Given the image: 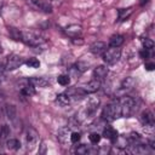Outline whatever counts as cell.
<instances>
[{
  "instance_id": "cb8c5ba5",
  "label": "cell",
  "mask_w": 155,
  "mask_h": 155,
  "mask_svg": "<svg viewBox=\"0 0 155 155\" xmlns=\"http://www.w3.org/2000/svg\"><path fill=\"white\" fill-rule=\"evenodd\" d=\"M69 78H70L69 75L63 74V75H59V76L57 78V81H58V84L62 85V86H68L69 82H70V79H69Z\"/></svg>"
},
{
  "instance_id": "8fae6325",
  "label": "cell",
  "mask_w": 155,
  "mask_h": 155,
  "mask_svg": "<svg viewBox=\"0 0 155 155\" xmlns=\"http://www.w3.org/2000/svg\"><path fill=\"white\" fill-rule=\"evenodd\" d=\"M99 87H101V81L93 79V80L88 81L87 84L82 85L80 88H81L82 92L86 94V93H94V92H97V91L99 90Z\"/></svg>"
},
{
  "instance_id": "f1b7e54d",
  "label": "cell",
  "mask_w": 155,
  "mask_h": 155,
  "mask_svg": "<svg viewBox=\"0 0 155 155\" xmlns=\"http://www.w3.org/2000/svg\"><path fill=\"white\" fill-rule=\"evenodd\" d=\"M142 44H143V47L147 50H151L154 47V42L150 39H142Z\"/></svg>"
},
{
  "instance_id": "1f68e13d",
  "label": "cell",
  "mask_w": 155,
  "mask_h": 155,
  "mask_svg": "<svg viewBox=\"0 0 155 155\" xmlns=\"http://www.w3.org/2000/svg\"><path fill=\"white\" fill-rule=\"evenodd\" d=\"M71 42L74 45H82L84 44V40L81 38H71Z\"/></svg>"
},
{
  "instance_id": "ffe728a7",
  "label": "cell",
  "mask_w": 155,
  "mask_h": 155,
  "mask_svg": "<svg viewBox=\"0 0 155 155\" xmlns=\"http://www.w3.org/2000/svg\"><path fill=\"white\" fill-rule=\"evenodd\" d=\"M124 41H125L124 36L116 34V35H113V36L110 38V40H109V45H110L111 47H120V46L124 44Z\"/></svg>"
},
{
  "instance_id": "44dd1931",
  "label": "cell",
  "mask_w": 155,
  "mask_h": 155,
  "mask_svg": "<svg viewBox=\"0 0 155 155\" xmlns=\"http://www.w3.org/2000/svg\"><path fill=\"white\" fill-rule=\"evenodd\" d=\"M90 65H91V62H87V61H85V59H80L79 62H76L75 68H76L80 73H84V71H86V70L90 68Z\"/></svg>"
},
{
  "instance_id": "6da1fadb",
  "label": "cell",
  "mask_w": 155,
  "mask_h": 155,
  "mask_svg": "<svg viewBox=\"0 0 155 155\" xmlns=\"http://www.w3.org/2000/svg\"><path fill=\"white\" fill-rule=\"evenodd\" d=\"M11 33L13 35V38L16 40H21L22 42H24L28 46L31 47H38L40 45H42L45 42L44 38L35 34L34 31H29V30H17L15 28H11Z\"/></svg>"
},
{
  "instance_id": "d6a6232c",
  "label": "cell",
  "mask_w": 155,
  "mask_h": 155,
  "mask_svg": "<svg viewBox=\"0 0 155 155\" xmlns=\"http://www.w3.org/2000/svg\"><path fill=\"white\" fill-rule=\"evenodd\" d=\"M149 50H147V48H144L142 52H140V56H142V58H148L149 57V52H148Z\"/></svg>"
},
{
  "instance_id": "4dcf8cb0",
  "label": "cell",
  "mask_w": 155,
  "mask_h": 155,
  "mask_svg": "<svg viewBox=\"0 0 155 155\" xmlns=\"http://www.w3.org/2000/svg\"><path fill=\"white\" fill-rule=\"evenodd\" d=\"M5 71H6L5 67H4V65L0 63V82L5 80Z\"/></svg>"
},
{
  "instance_id": "ac0fdd59",
  "label": "cell",
  "mask_w": 155,
  "mask_h": 155,
  "mask_svg": "<svg viewBox=\"0 0 155 155\" xmlns=\"http://www.w3.org/2000/svg\"><path fill=\"white\" fill-rule=\"evenodd\" d=\"M103 136H104L107 139L114 142V140L117 138L119 133H117V131H116L115 128H113L111 126H107V127L103 128Z\"/></svg>"
},
{
  "instance_id": "52a82bcc",
  "label": "cell",
  "mask_w": 155,
  "mask_h": 155,
  "mask_svg": "<svg viewBox=\"0 0 155 155\" xmlns=\"http://www.w3.org/2000/svg\"><path fill=\"white\" fill-rule=\"evenodd\" d=\"M140 122L144 127V130L147 132H153L154 130V114L150 111V110H144L142 114H140Z\"/></svg>"
},
{
  "instance_id": "e0dca14e",
  "label": "cell",
  "mask_w": 155,
  "mask_h": 155,
  "mask_svg": "<svg viewBox=\"0 0 155 155\" xmlns=\"http://www.w3.org/2000/svg\"><path fill=\"white\" fill-rule=\"evenodd\" d=\"M29 81H30V84L34 85L35 87H41V88L47 87V86L50 85V81H48L46 78H39V76H35V78H30Z\"/></svg>"
},
{
  "instance_id": "f546056e",
  "label": "cell",
  "mask_w": 155,
  "mask_h": 155,
  "mask_svg": "<svg viewBox=\"0 0 155 155\" xmlns=\"http://www.w3.org/2000/svg\"><path fill=\"white\" fill-rule=\"evenodd\" d=\"M80 140V133L79 132H71L70 133V142L73 143V144H75V143H78Z\"/></svg>"
},
{
  "instance_id": "7a4b0ae2",
  "label": "cell",
  "mask_w": 155,
  "mask_h": 155,
  "mask_svg": "<svg viewBox=\"0 0 155 155\" xmlns=\"http://www.w3.org/2000/svg\"><path fill=\"white\" fill-rule=\"evenodd\" d=\"M98 105H99V98L98 97H90L86 101V103L82 105V108L79 111V114L76 115V120L80 122L81 120L91 116L92 114H94V111L97 110Z\"/></svg>"
},
{
  "instance_id": "5b68a950",
  "label": "cell",
  "mask_w": 155,
  "mask_h": 155,
  "mask_svg": "<svg viewBox=\"0 0 155 155\" xmlns=\"http://www.w3.org/2000/svg\"><path fill=\"white\" fill-rule=\"evenodd\" d=\"M25 142H27V149L29 151H33L39 145L40 142L39 132L33 127H28L25 132Z\"/></svg>"
},
{
  "instance_id": "2e32d148",
  "label": "cell",
  "mask_w": 155,
  "mask_h": 155,
  "mask_svg": "<svg viewBox=\"0 0 155 155\" xmlns=\"http://www.w3.org/2000/svg\"><path fill=\"white\" fill-rule=\"evenodd\" d=\"M136 85V80L132 78V76H127L122 81H121V85H120V90L121 91H131Z\"/></svg>"
},
{
  "instance_id": "7402d4cb",
  "label": "cell",
  "mask_w": 155,
  "mask_h": 155,
  "mask_svg": "<svg viewBox=\"0 0 155 155\" xmlns=\"http://www.w3.org/2000/svg\"><path fill=\"white\" fill-rule=\"evenodd\" d=\"M6 147H7L10 150H17V149H19L21 143H19V140H18V139L10 138V139L6 142Z\"/></svg>"
},
{
  "instance_id": "836d02e7",
  "label": "cell",
  "mask_w": 155,
  "mask_h": 155,
  "mask_svg": "<svg viewBox=\"0 0 155 155\" xmlns=\"http://www.w3.org/2000/svg\"><path fill=\"white\" fill-rule=\"evenodd\" d=\"M154 68H155V64H154L153 62H151V63H147V64H145V69H147V70H153Z\"/></svg>"
},
{
  "instance_id": "d6986e66",
  "label": "cell",
  "mask_w": 155,
  "mask_h": 155,
  "mask_svg": "<svg viewBox=\"0 0 155 155\" xmlns=\"http://www.w3.org/2000/svg\"><path fill=\"white\" fill-rule=\"evenodd\" d=\"M5 113H6V116L10 119V121L15 122L17 120V109L13 104H6L5 105Z\"/></svg>"
},
{
  "instance_id": "d4e9b609",
  "label": "cell",
  "mask_w": 155,
  "mask_h": 155,
  "mask_svg": "<svg viewBox=\"0 0 155 155\" xmlns=\"http://www.w3.org/2000/svg\"><path fill=\"white\" fill-rule=\"evenodd\" d=\"M92 150L87 147V145H85V144H81V145H79L78 148H76V154H81V155H86V154H88V153H91Z\"/></svg>"
},
{
  "instance_id": "e575fe53",
  "label": "cell",
  "mask_w": 155,
  "mask_h": 155,
  "mask_svg": "<svg viewBox=\"0 0 155 155\" xmlns=\"http://www.w3.org/2000/svg\"><path fill=\"white\" fill-rule=\"evenodd\" d=\"M2 5H4V1H2V0H0V11L2 10Z\"/></svg>"
},
{
  "instance_id": "83f0119b",
  "label": "cell",
  "mask_w": 155,
  "mask_h": 155,
  "mask_svg": "<svg viewBox=\"0 0 155 155\" xmlns=\"http://www.w3.org/2000/svg\"><path fill=\"white\" fill-rule=\"evenodd\" d=\"M101 138H102V136H101L99 133H97V132H93V133L90 134V140H91V143H93V144L99 143V142H101Z\"/></svg>"
},
{
  "instance_id": "603a6c76",
  "label": "cell",
  "mask_w": 155,
  "mask_h": 155,
  "mask_svg": "<svg viewBox=\"0 0 155 155\" xmlns=\"http://www.w3.org/2000/svg\"><path fill=\"white\" fill-rule=\"evenodd\" d=\"M131 13H132V7L119 10V19H120V21H124V19H126Z\"/></svg>"
},
{
  "instance_id": "8d00e7d4",
  "label": "cell",
  "mask_w": 155,
  "mask_h": 155,
  "mask_svg": "<svg viewBox=\"0 0 155 155\" xmlns=\"http://www.w3.org/2000/svg\"><path fill=\"white\" fill-rule=\"evenodd\" d=\"M2 52V47H1V45H0V53Z\"/></svg>"
},
{
  "instance_id": "d590c367",
  "label": "cell",
  "mask_w": 155,
  "mask_h": 155,
  "mask_svg": "<svg viewBox=\"0 0 155 155\" xmlns=\"http://www.w3.org/2000/svg\"><path fill=\"white\" fill-rule=\"evenodd\" d=\"M147 1H148V0H142V1H140V4H142V5H144Z\"/></svg>"
},
{
  "instance_id": "ba28073f",
  "label": "cell",
  "mask_w": 155,
  "mask_h": 155,
  "mask_svg": "<svg viewBox=\"0 0 155 155\" xmlns=\"http://www.w3.org/2000/svg\"><path fill=\"white\" fill-rule=\"evenodd\" d=\"M23 64V58L18 54H10L7 58H6V64H5V69L6 70H16L17 68H19L21 65Z\"/></svg>"
},
{
  "instance_id": "9c48e42d",
  "label": "cell",
  "mask_w": 155,
  "mask_h": 155,
  "mask_svg": "<svg viewBox=\"0 0 155 155\" xmlns=\"http://www.w3.org/2000/svg\"><path fill=\"white\" fill-rule=\"evenodd\" d=\"M18 88L21 91V93L25 97H30L35 93V86L30 84L29 79H22L21 81H18Z\"/></svg>"
},
{
  "instance_id": "4fadbf2b",
  "label": "cell",
  "mask_w": 155,
  "mask_h": 155,
  "mask_svg": "<svg viewBox=\"0 0 155 155\" xmlns=\"http://www.w3.org/2000/svg\"><path fill=\"white\" fill-rule=\"evenodd\" d=\"M64 33L70 38H78L81 35L82 28H81V25H78V24H70L64 29Z\"/></svg>"
},
{
  "instance_id": "277c9868",
  "label": "cell",
  "mask_w": 155,
  "mask_h": 155,
  "mask_svg": "<svg viewBox=\"0 0 155 155\" xmlns=\"http://www.w3.org/2000/svg\"><path fill=\"white\" fill-rule=\"evenodd\" d=\"M119 105H120V116L128 117L132 115L134 110V101L133 98L128 96H124L121 99H119Z\"/></svg>"
},
{
  "instance_id": "8992f818",
  "label": "cell",
  "mask_w": 155,
  "mask_h": 155,
  "mask_svg": "<svg viewBox=\"0 0 155 155\" xmlns=\"http://www.w3.org/2000/svg\"><path fill=\"white\" fill-rule=\"evenodd\" d=\"M102 57L107 64H115L116 62H119V59L121 57V48L110 46L102 53Z\"/></svg>"
},
{
  "instance_id": "5bb4252c",
  "label": "cell",
  "mask_w": 155,
  "mask_h": 155,
  "mask_svg": "<svg viewBox=\"0 0 155 155\" xmlns=\"http://www.w3.org/2000/svg\"><path fill=\"white\" fill-rule=\"evenodd\" d=\"M107 75H108V68L104 67V65H98L93 69V78L96 80L102 81L107 78Z\"/></svg>"
},
{
  "instance_id": "484cf974",
  "label": "cell",
  "mask_w": 155,
  "mask_h": 155,
  "mask_svg": "<svg viewBox=\"0 0 155 155\" xmlns=\"http://www.w3.org/2000/svg\"><path fill=\"white\" fill-rule=\"evenodd\" d=\"M10 136V127L7 125H2L1 128H0V138L1 139H5Z\"/></svg>"
},
{
  "instance_id": "9a60e30c",
  "label": "cell",
  "mask_w": 155,
  "mask_h": 155,
  "mask_svg": "<svg viewBox=\"0 0 155 155\" xmlns=\"http://www.w3.org/2000/svg\"><path fill=\"white\" fill-rule=\"evenodd\" d=\"M107 50V44L103 41H96L90 46V51L93 54H102Z\"/></svg>"
},
{
  "instance_id": "3957f363",
  "label": "cell",
  "mask_w": 155,
  "mask_h": 155,
  "mask_svg": "<svg viewBox=\"0 0 155 155\" xmlns=\"http://www.w3.org/2000/svg\"><path fill=\"white\" fill-rule=\"evenodd\" d=\"M120 116V105H119V99L107 104L103 110H102V119L107 122H111L114 121L116 117Z\"/></svg>"
},
{
  "instance_id": "7c38bea8",
  "label": "cell",
  "mask_w": 155,
  "mask_h": 155,
  "mask_svg": "<svg viewBox=\"0 0 155 155\" xmlns=\"http://www.w3.org/2000/svg\"><path fill=\"white\" fill-rule=\"evenodd\" d=\"M70 126H64L62 128L58 130V133H57V138L58 140L62 143V144H67L68 143V139L70 140Z\"/></svg>"
},
{
  "instance_id": "30bf717a",
  "label": "cell",
  "mask_w": 155,
  "mask_h": 155,
  "mask_svg": "<svg viewBox=\"0 0 155 155\" xmlns=\"http://www.w3.org/2000/svg\"><path fill=\"white\" fill-rule=\"evenodd\" d=\"M28 4L31 7H34L36 11H42V12H46V13L52 11V6L48 2L42 1V0H28Z\"/></svg>"
},
{
  "instance_id": "4316f807",
  "label": "cell",
  "mask_w": 155,
  "mask_h": 155,
  "mask_svg": "<svg viewBox=\"0 0 155 155\" xmlns=\"http://www.w3.org/2000/svg\"><path fill=\"white\" fill-rule=\"evenodd\" d=\"M25 64H27L29 68H39V67H40V62H39V59H36V58H29V59H27V61H25Z\"/></svg>"
}]
</instances>
